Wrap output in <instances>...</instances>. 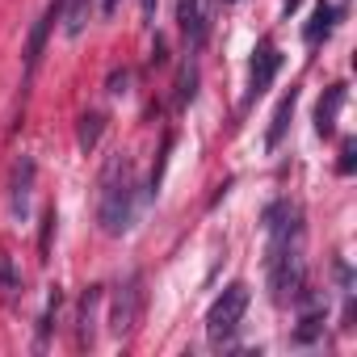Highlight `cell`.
Segmentation results:
<instances>
[{"mask_svg":"<svg viewBox=\"0 0 357 357\" xmlns=\"http://www.w3.org/2000/svg\"><path fill=\"white\" fill-rule=\"evenodd\" d=\"M269 286L273 303H286L303 286V248H298V223L286 206L269 211Z\"/></svg>","mask_w":357,"mask_h":357,"instance_id":"cell-1","label":"cell"},{"mask_svg":"<svg viewBox=\"0 0 357 357\" xmlns=\"http://www.w3.org/2000/svg\"><path fill=\"white\" fill-rule=\"evenodd\" d=\"M130 160L126 155H114L101 172V202H97V219L109 236H122L130 227V215H135V194H130Z\"/></svg>","mask_w":357,"mask_h":357,"instance_id":"cell-2","label":"cell"},{"mask_svg":"<svg viewBox=\"0 0 357 357\" xmlns=\"http://www.w3.org/2000/svg\"><path fill=\"white\" fill-rule=\"evenodd\" d=\"M244 311H248V286H244V282H231V286L211 303V311H206V336H211L215 344L227 340V336L240 328Z\"/></svg>","mask_w":357,"mask_h":357,"instance_id":"cell-3","label":"cell"},{"mask_svg":"<svg viewBox=\"0 0 357 357\" xmlns=\"http://www.w3.org/2000/svg\"><path fill=\"white\" fill-rule=\"evenodd\" d=\"M143 278L139 273H130L122 286H118V294H114V307H109V332L114 336H126L135 324H139V303H143Z\"/></svg>","mask_w":357,"mask_h":357,"instance_id":"cell-4","label":"cell"},{"mask_svg":"<svg viewBox=\"0 0 357 357\" xmlns=\"http://www.w3.org/2000/svg\"><path fill=\"white\" fill-rule=\"evenodd\" d=\"M278 68H282V55H278V47H273V43H261V47L252 51V72H248V97H261V93H265V89L273 84Z\"/></svg>","mask_w":357,"mask_h":357,"instance_id":"cell-5","label":"cell"},{"mask_svg":"<svg viewBox=\"0 0 357 357\" xmlns=\"http://www.w3.org/2000/svg\"><path fill=\"white\" fill-rule=\"evenodd\" d=\"M30 185H34V160L22 155V160L13 164V176H9V206H13L17 219L30 215Z\"/></svg>","mask_w":357,"mask_h":357,"instance_id":"cell-6","label":"cell"},{"mask_svg":"<svg viewBox=\"0 0 357 357\" xmlns=\"http://www.w3.org/2000/svg\"><path fill=\"white\" fill-rule=\"evenodd\" d=\"M176 22L190 47H202L206 38V17H202V0H176Z\"/></svg>","mask_w":357,"mask_h":357,"instance_id":"cell-7","label":"cell"},{"mask_svg":"<svg viewBox=\"0 0 357 357\" xmlns=\"http://www.w3.org/2000/svg\"><path fill=\"white\" fill-rule=\"evenodd\" d=\"M340 105H344V84H332V89L319 97V105H315V130H319L324 139L336 135V114H340Z\"/></svg>","mask_w":357,"mask_h":357,"instance_id":"cell-8","label":"cell"},{"mask_svg":"<svg viewBox=\"0 0 357 357\" xmlns=\"http://www.w3.org/2000/svg\"><path fill=\"white\" fill-rule=\"evenodd\" d=\"M294 101H298V93H294V89H290V93L278 101V109H273V122H269V135H265V147H269V151L282 143V135H286V126H290V114H294Z\"/></svg>","mask_w":357,"mask_h":357,"instance_id":"cell-9","label":"cell"},{"mask_svg":"<svg viewBox=\"0 0 357 357\" xmlns=\"http://www.w3.org/2000/svg\"><path fill=\"white\" fill-rule=\"evenodd\" d=\"M332 17H336V9L328 5V0H319L315 13H311V22H307V30H303L307 47H319V38H328V34H332Z\"/></svg>","mask_w":357,"mask_h":357,"instance_id":"cell-10","label":"cell"},{"mask_svg":"<svg viewBox=\"0 0 357 357\" xmlns=\"http://www.w3.org/2000/svg\"><path fill=\"white\" fill-rule=\"evenodd\" d=\"M97 303H101V290H84L80 298V344H93V315H97Z\"/></svg>","mask_w":357,"mask_h":357,"instance_id":"cell-11","label":"cell"},{"mask_svg":"<svg viewBox=\"0 0 357 357\" xmlns=\"http://www.w3.org/2000/svg\"><path fill=\"white\" fill-rule=\"evenodd\" d=\"M101 130H105V114H84L80 118V151H93L97 147V139H101Z\"/></svg>","mask_w":357,"mask_h":357,"instance_id":"cell-12","label":"cell"},{"mask_svg":"<svg viewBox=\"0 0 357 357\" xmlns=\"http://www.w3.org/2000/svg\"><path fill=\"white\" fill-rule=\"evenodd\" d=\"M194 93H198V63L190 59V63L181 68V80H176V105H190Z\"/></svg>","mask_w":357,"mask_h":357,"instance_id":"cell-13","label":"cell"},{"mask_svg":"<svg viewBox=\"0 0 357 357\" xmlns=\"http://www.w3.org/2000/svg\"><path fill=\"white\" fill-rule=\"evenodd\" d=\"M84 22H89V0H72V9H68V17H63L68 38H76V34L84 30Z\"/></svg>","mask_w":357,"mask_h":357,"instance_id":"cell-14","label":"cell"},{"mask_svg":"<svg viewBox=\"0 0 357 357\" xmlns=\"http://www.w3.org/2000/svg\"><path fill=\"white\" fill-rule=\"evenodd\" d=\"M0 286L5 290H17V273H13V257L0 252Z\"/></svg>","mask_w":357,"mask_h":357,"instance_id":"cell-15","label":"cell"},{"mask_svg":"<svg viewBox=\"0 0 357 357\" xmlns=\"http://www.w3.org/2000/svg\"><path fill=\"white\" fill-rule=\"evenodd\" d=\"M353 155H357V139H344V143H340V164H336V168H340V172H353Z\"/></svg>","mask_w":357,"mask_h":357,"instance_id":"cell-16","label":"cell"},{"mask_svg":"<svg viewBox=\"0 0 357 357\" xmlns=\"http://www.w3.org/2000/svg\"><path fill=\"white\" fill-rule=\"evenodd\" d=\"M51 227H55V206L43 215V244H38V248H43V261H47V252H51Z\"/></svg>","mask_w":357,"mask_h":357,"instance_id":"cell-17","label":"cell"},{"mask_svg":"<svg viewBox=\"0 0 357 357\" xmlns=\"http://www.w3.org/2000/svg\"><path fill=\"white\" fill-rule=\"evenodd\" d=\"M126 84H130V72H126V68L109 76V93H114V97H122V93H126Z\"/></svg>","mask_w":357,"mask_h":357,"instance_id":"cell-18","label":"cell"},{"mask_svg":"<svg viewBox=\"0 0 357 357\" xmlns=\"http://www.w3.org/2000/svg\"><path fill=\"white\" fill-rule=\"evenodd\" d=\"M168 55H164V38H155V47H151V63H164Z\"/></svg>","mask_w":357,"mask_h":357,"instance_id":"cell-19","label":"cell"},{"mask_svg":"<svg viewBox=\"0 0 357 357\" xmlns=\"http://www.w3.org/2000/svg\"><path fill=\"white\" fill-rule=\"evenodd\" d=\"M282 5H286V13H290V9H298V0H282Z\"/></svg>","mask_w":357,"mask_h":357,"instance_id":"cell-20","label":"cell"},{"mask_svg":"<svg viewBox=\"0 0 357 357\" xmlns=\"http://www.w3.org/2000/svg\"><path fill=\"white\" fill-rule=\"evenodd\" d=\"M223 5H236V0H223Z\"/></svg>","mask_w":357,"mask_h":357,"instance_id":"cell-21","label":"cell"}]
</instances>
